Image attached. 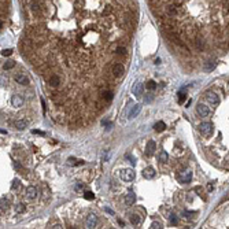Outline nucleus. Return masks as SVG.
<instances>
[{"instance_id": "39448f33", "label": "nucleus", "mask_w": 229, "mask_h": 229, "mask_svg": "<svg viewBox=\"0 0 229 229\" xmlns=\"http://www.w3.org/2000/svg\"><path fill=\"white\" fill-rule=\"evenodd\" d=\"M196 113L202 118H204V117H209L210 115V108H209V106H206V104L199 103L198 106H196Z\"/></svg>"}, {"instance_id": "a878e982", "label": "nucleus", "mask_w": 229, "mask_h": 229, "mask_svg": "<svg viewBox=\"0 0 229 229\" xmlns=\"http://www.w3.org/2000/svg\"><path fill=\"white\" fill-rule=\"evenodd\" d=\"M84 198L87 199V200H93V199H95V193H93V192H89V191H88V192L84 193Z\"/></svg>"}, {"instance_id": "9b49d317", "label": "nucleus", "mask_w": 229, "mask_h": 229, "mask_svg": "<svg viewBox=\"0 0 229 229\" xmlns=\"http://www.w3.org/2000/svg\"><path fill=\"white\" fill-rule=\"evenodd\" d=\"M48 84H50V87L52 88H58L59 87V84H60V78L58 77V75H51V77L48 78Z\"/></svg>"}, {"instance_id": "c756f323", "label": "nucleus", "mask_w": 229, "mask_h": 229, "mask_svg": "<svg viewBox=\"0 0 229 229\" xmlns=\"http://www.w3.org/2000/svg\"><path fill=\"white\" fill-rule=\"evenodd\" d=\"M12 54V50H10V48H7V50H3L2 51V55L3 56H10Z\"/></svg>"}, {"instance_id": "a211bd4d", "label": "nucleus", "mask_w": 229, "mask_h": 229, "mask_svg": "<svg viewBox=\"0 0 229 229\" xmlns=\"http://www.w3.org/2000/svg\"><path fill=\"white\" fill-rule=\"evenodd\" d=\"M26 126H27V121H25V120H18V121H15V128H17L18 130H23Z\"/></svg>"}, {"instance_id": "6e6552de", "label": "nucleus", "mask_w": 229, "mask_h": 229, "mask_svg": "<svg viewBox=\"0 0 229 229\" xmlns=\"http://www.w3.org/2000/svg\"><path fill=\"white\" fill-rule=\"evenodd\" d=\"M155 150H156V143H155L154 140H150L148 143H147V147H145V154H147V156L154 155Z\"/></svg>"}, {"instance_id": "5701e85b", "label": "nucleus", "mask_w": 229, "mask_h": 229, "mask_svg": "<svg viewBox=\"0 0 229 229\" xmlns=\"http://www.w3.org/2000/svg\"><path fill=\"white\" fill-rule=\"evenodd\" d=\"M14 66H15V62H14V60H8V62H6V63L3 65V69L4 70H11V69H14Z\"/></svg>"}, {"instance_id": "2eb2a0df", "label": "nucleus", "mask_w": 229, "mask_h": 229, "mask_svg": "<svg viewBox=\"0 0 229 229\" xmlns=\"http://www.w3.org/2000/svg\"><path fill=\"white\" fill-rule=\"evenodd\" d=\"M26 195H27V198H29V199H34V198L37 196V189H36V187H33V185L27 187V188H26Z\"/></svg>"}, {"instance_id": "aec40b11", "label": "nucleus", "mask_w": 229, "mask_h": 229, "mask_svg": "<svg viewBox=\"0 0 229 229\" xmlns=\"http://www.w3.org/2000/svg\"><path fill=\"white\" fill-rule=\"evenodd\" d=\"M155 130L156 132H162V130H165V128H166V125H165V122L163 121H159V122H156L155 123Z\"/></svg>"}, {"instance_id": "dca6fc26", "label": "nucleus", "mask_w": 229, "mask_h": 229, "mask_svg": "<svg viewBox=\"0 0 229 229\" xmlns=\"http://www.w3.org/2000/svg\"><path fill=\"white\" fill-rule=\"evenodd\" d=\"M140 111H141V106H140V104H135V106L132 107L130 113H129V118H135V117H137Z\"/></svg>"}, {"instance_id": "2f4dec72", "label": "nucleus", "mask_w": 229, "mask_h": 229, "mask_svg": "<svg viewBox=\"0 0 229 229\" xmlns=\"http://www.w3.org/2000/svg\"><path fill=\"white\" fill-rule=\"evenodd\" d=\"M110 11H111V7H110V6H107V7H106V8H104V10H103V12H102V14H103V15H108V14H110Z\"/></svg>"}, {"instance_id": "9d476101", "label": "nucleus", "mask_w": 229, "mask_h": 229, "mask_svg": "<svg viewBox=\"0 0 229 229\" xmlns=\"http://www.w3.org/2000/svg\"><path fill=\"white\" fill-rule=\"evenodd\" d=\"M132 92H133V95H135L136 98H140L143 95V84L141 82H136L135 85H133V88H132Z\"/></svg>"}, {"instance_id": "7c9ffc66", "label": "nucleus", "mask_w": 229, "mask_h": 229, "mask_svg": "<svg viewBox=\"0 0 229 229\" xmlns=\"http://www.w3.org/2000/svg\"><path fill=\"white\" fill-rule=\"evenodd\" d=\"M33 135H40V136H45V133L44 132H41V130H37V129H33L32 130Z\"/></svg>"}, {"instance_id": "7ed1b4c3", "label": "nucleus", "mask_w": 229, "mask_h": 229, "mask_svg": "<svg viewBox=\"0 0 229 229\" xmlns=\"http://www.w3.org/2000/svg\"><path fill=\"white\" fill-rule=\"evenodd\" d=\"M120 177L123 180V181H133L135 180V171H133L132 169H123L121 170V173H120Z\"/></svg>"}, {"instance_id": "393cba45", "label": "nucleus", "mask_w": 229, "mask_h": 229, "mask_svg": "<svg viewBox=\"0 0 229 229\" xmlns=\"http://www.w3.org/2000/svg\"><path fill=\"white\" fill-rule=\"evenodd\" d=\"M115 54H117V55H120V56H123V55H126V50L123 48V47H117Z\"/></svg>"}, {"instance_id": "20e7f679", "label": "nucleus", "mask_w": 229, "mask_h": 229, "mask_svg": "<svg viewBox=\"0 0 229 229\" xmlns=\"http://www.w3.org/2000/svg\"><path fill=\"white\" fill-rule=\"evenodd\" d=\"M111 73L115 78H120L123 75V73H125V67H123V65H121V63H115L111 67Z\"/></svg>"}, {"instance_id": "f704fd0d", "label": "nucleus", "mask_w": 229, "mask_h": 229, "mask_svg": "<svg viewBox=\"0 0 229 229\" xmlns=\"http://www.w3.org/2000/svg\"><path fill=\"white\" fill-rule=\"evenodd\" d=\"M178 95H180V96H178V102L183 103L184 100H185V93H178Z\"/></svg>"}, {"instance_id": "f3484780", "label": "nucleus", "mask_w": 229, "mask_h": 229, "mask_svg": "<svg viewBox=\"0 0 229 229\" xmlns=\"http://www.w3.org/2000/svg\"><path fill=\"white\" fill-rule=\"evenodd\" d=\"M203 69L204 71H211L216 69V62H213V60H206L203 63Z\"/></svg>"}, {"instance_id": "473e14b6", "label": "nucleus", "mask_w": 229, "mask_h": 229, "mask_svg": "<svg viewBox=\"0 0 229 229\" xmlns=\"http://www.w3.org/2000/svg\"><path fill=\"white\" fill-rule=\"evenodd\" d=\"M7 207V199L6 198H2V210Z\"/></svg>"}, {"instance_id": "f03ea898", "label": "nucleus", "mask_w": 229, "mask_h": 229, "mask_svg": "<svg viewBox=\"0 0 229 229\" xmlns=\"http://www.w3.org/2000/svg\"><path fill=\"white\" fill-rule=\"evenodd\" d=\"M199 132L203 136H211L213 135V123L211 122H202L199 125Z\"/></svg>"}, {"instance_id": "4be33fe9", "label": "nucleus", "mask_w": 229, "mask_h": 229, "mask_svg": "<svg viewBox=\"0 0 229 229\" xmlns=\"http://www.w3.org/2000/svg\"><path fill=\"white\" fill-rule=\"evenodd\" d=\"M168 159H169L168 152H166V151H162L161 154H159V161L162 162V163H166V162H168Z\"/></svg>"}, {"instance_id": "bb28decb", "label": "nucleus", "mask_w": 229, "mask_h": 229, "mask_svg": "<svg viewBox=\"0 0 229 229\" xmlns=\"http://www.w3.org/2000/svg\"><path fill=\"white\" fill-rule=\"evenodd\" d=\"M147 88L151 89V91H152V89H155V88H156V82H155V81H152V80L148 81V82H147Z\"/></svg>"}, {"instance_id": "e433bc0d", "label": "nucleus", "mask_w": 229, "mask_h": 229, "mask_svg": "<svg viewBox=\"0 0 229 229\" xmlns=\"http://www.w3.org/2000/svg\"><path fill=\"white\" fill-rule=\"evenodd\" d=\"M128 158L130 159V163H132V165H136V159H135V158H132L130 155H128Z\"/></svg>"}, {"instance_id": "c85d7f7f", "label": "nucleus", "mask_w": 229, "mask_h": 229, "mask_svg": "<svg viewBox=\"0 0 229 229\" xmlns=\"http://www.w3.org/2000/svg\"><path fill=\"white\" fill-rule=\"evenodd\" d=\"M151 228H152V229H161V228H162V224L158 222V221H155V222L151 224Z\"/></svg>"}, {"instance_id": "f257e3e1", "label": "nucleus", "mask_w": 229, "mask_h": 229, "mask_svg": "<svg viewBox=\"0 0 229 229\" xmlns=\"http://www.w3.org/2000/svg\"><path fill=\"white\" fill-rule=\"evenodd\" d=\"M177 178L180 183H183V184H187L191 181V178H192V171H191L189 169H184L183 171H180V173L177 174Z\"/></svg>"}, {"instance_id": "b1692460", "label": "nucleus", "mask_w": 229, "mask_h": 229, "mask_svg": "<svg viewBox=\"0 0 229 229\" xmlns=\"http://www.w3.org/2000/svg\"><path fill=\"white\" fill-rule=\"evenodd\" d=\"M15 211H17L18 214L25 213V204H23V203H18L17 206H15Z\"/></svg>"}, {"instance_id": "ddd939ff", "label": "nucleus", "mask_w": 229, "mask_h": 229, "mask_svg": "<svg viewBox=\"0 0 229 229\" xmlns=\"http://www.w3.org/2000/svg\"><path fill=\"white\" fill-rule=\"evenodd\" d=\"M15 81H17L18 84H21V85L29 84V78H27L25 74H17V75H15Z\"/></svg>"}, {"instance_id": "58836bf2", "label": "nucleus", "mask_w": 229, "mask_h": 229, "mask_svg": "<svg viewBox=\"0 0 229 229\" xmlns=\"http://www.w3.org/2000/svg\"><path fill=\"white\" fill-rule=\"evenodd\" d=\"M161 63V59H155V65H159Z\"/></svg>"}, {"instance_id": "4c0bfd02", "label": "nucleus", "mask_w": 229, "mask_h": 229, "mask_svg": "<svg viewBox=\"0 0 229 229\" xmlns=\"http://www.w3.org/2000/svg\"><path fill=\"white\" fill-rule=\"evenodd\" d=\"M104 210H106V211H107L108 214H114V211H113L111 209H108V207H104Z\"/></svg>"}, {"instance_id": "cd10ccee", "label": "nucleus", "mask_w": 229, "mask_h": 229, "mask_svg": "<svg viewBox=\"0 0 229 229\" xmlns=\"http://www.w3.org/2000/svg\"><path fill=\"white\" fill-rule=\"evenodd\" d=\"M169 219H170V222L173 224V225H177V222H178V219H177V217L174 216V214H171V216L169 217Z\"/></svg>"}, {"instance_id": "4468645a", "label": "nucleus", "mask_w": 229, "mask_h": 229, "mask_svg": "<svg viewBox=\"0 0 229 229\" xmlns=\"http://www.w3.org/2000/svg\"><path fill=\"white\" fill-rule=\"evenodd\" d=\"M135 202H136V195L130 191V192L125 196V203L128 206H132V204H135Z\"/></svg>"}, {"instance_id": "412c9836", "label": "nucleus", "mask_w": 229, "mask_h": 229, "mask_svg": "<svg viewBox=\"0 0 229 229\" xmlns=\"http://www.w3.org/2000/svg\"><path fill=\"white\" fill-rule=\"evenodd\" d=\"M140 221H141V219H140V217L137 216V214H132V216H130V222H132L135 226H136V225H139Z\"/></svg>"}, {"instance_id": "f8f14e48", "label": "nucleus", "mask_w": 229, "mask_h": 229, "mask_svg": "<svg viewBox=\"0 0 229 229\" xmlns=\"http://www.w3.org/2000/svg\"><path fill=\"white\" fill-rule=\"evenodd\" d=\"M11 103H12V106H15V107H21V106H23V99L19 96V95H14L12 99H11Z\"/></svg>"}, {"instance_id": "6ab92c4d", "label": "nucleus", "mask_w": 229, "mask_h": 229, "mask_svg": "<svg viewBox=\"0 0 229 229\" xmlns=\"http://www.w3.org/2000/svg\"><path fill=\"white\" fill-rule=\"evenodd\" d=\"M102 98L106 100V102H111L113 100V98H114V93L111 92V91H106L103 95H102Z\"/></svg>"}, {"instance_id": "423d86ee", "label": "nucleus", "mask_w": 229, "mask_h": 229, "mask_svg": "<svg viewBox=\"0 0 229 229\" xmlns=\"http://www.w3.org/2000/svg\"><path fill=\"white\" fill-rule=\"evenodd\" d=\"M96 225H98V217L95 214H89L87 219H85V226L89 229H93V228H96Z\"/></svg>"}, {"instance_id": "72a5a7b5", "label": "nucleus", "mask_w": 229, "mask_h": 229, "mask_svg": "<svg viewBox=\"0 0 229 229\" xmlns=\"http://www.w3.org/2000/svg\"><path fill=\"white\" fill-rule=\"evenodd\" d=\"M18 185H19V180H14V181H12V188H14V189H17V188H18Z\"/></svg>"}, {"instance_id": "c9c22d12", "label": "nucleus", "mask_w": 229, "mask_h": 229, "mask_svg": "<svg viewBox=\"0 0 229 229\" xmlns=\"http://www.w3.org/2000/svg\"><path fill=\"white\" fill-rule=\"evenodd\" d=\"M14 168H15L17 170H22V166L18 163V162H14Z\"/></svg>"}, {"instance_id": "1a4fd4ad", "label": "nucleus", "mask_w": 229, "mask_h": 229, "mask_svg": "<svg viewBox=\"0 0 229 229\" xmlns=\"http://www.w3.org/2000/svg\"><path fill=\"white\" fill-rule=\"evenodd\" d=\"M155 174H156V171H155L154 168H145L144 170H143V177L147 178V180L154 178V177H155Z\"/></svg>"}, {"instance_id": "0eeeda50", "label": "nucleus", "mask_w": 229, "mask_h": 229, "mask_svg": "<svg viewBox=\"0 0 229 229\" xmlns=\"http://www.w3.org/2000/svg\"><path fill=\"white\" fill-rule=\"evenodd\" d=\"M206 99H207V102L211 104V106H218L219 104V96L217 93H214V92H209L206 95Z\"/></svg>"}]
</instances>
